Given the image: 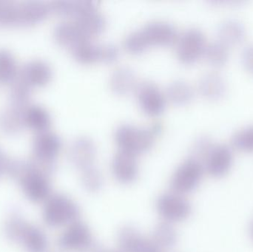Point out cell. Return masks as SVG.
<instances>
[{
  "label": "cell",
  "mask_w": 253,
  "mask_h": 252,
  "mask_svg": "<svg viewBox=\"0 0 253 252\" xmlns=\"http://www.w3.org/2000/svg\"><path fill=\"white\" fill-rule=\"evenodd\" d=\"M162 124L159 121L152 123L147 127L122 123L114 130V139L120 149L137 155L151 147L155 137L162 132Z\"/></svg>",
  "instance_id": "cell-1"
},
{
  "label": "cell",
  "mask_w": 253,
  "mask_h": 252,
  "mask_svg": "<svg viewBox=\"0 0 253 252\" xmlns=\"http://www.w3.org/2000/svg\"><path fill=\"white\" fill-rule=\"evenodd\" d=\"M203 164L199 160L190 157L178 166L169 180L170 190L186 195L193 192L203 178Z\"/></svg>",
  "instance_id": "cell-2"
},
{
  "label": "cell",
  "mask_w": 253,
  "mask_h": 252,
  "mask_svg": "<svg viewBox=\"0 0 253 252\" xmlns=\"http://www.w3.org/2000/svg\"><path fill=\"white\" fill-rule=\"evenodd\" d=\"M155 206L163 221L172 224L184 221L191 216L192 206L190 201L185 195L173 191L159 195Z\"/></svg>",
  "instance_id": "cell-3"
},
{
  "label": "cell",
  "mask_w": 253,
  "mask_h": 252,
  "mask_svg": "<svg viewBox=\"0 0 253 252\" xmlns=\"http://www.w3.org/2000/svg\"><path fill=\"white\" fill-rule=\"evenodd\" d=\"M205 34L196 28H189L176 40V54L181 62L190 63L203 54L206 47Z\"/></svg>",
  "instance_id": "cell-4"
},
{
  "label": "cell",
  "mask_w": 253,
  "mask_h": 252,
  "mask_svg": "<svg viewBox=\"0 0 253 252\" xmlns=\"http://www.w3.org/2000/svg\"><path fill=\"white\" fill-rule=\"evenodd\" d=\"M135 93L140 107L147 113L156 115L162 112L166 107V95L153 81H140L135 87Z\"/></svg>",
  "instance_id": "cell-5"
},
{
  "label": "cell",
  "mask_w": 253,
  "mask_h": 252,
  "mask_svg": "<svg viewBox=\"0 0 253 252\" xmlns=\"http://www.w3.org/2000/svg\"><path fill=\"white\" fill-rule=\"evenodd\" d=\"M111 171L114 179L123 185H130L138 179L139 173L137 155L120 149L111 160Z\"/></svg>",
  "instance_id": "cell-6"
},
{
  "label": "cell",
  "mask_w": 253,
  "mask_h": 252,
  "mask_svg": "<svg viewBox=\"0 0 253 252\" xmlns=\"http://www.w3.org/2000/svg\"><path fill=\"white\" fill-rule=\"evenodd\" d=\"M97 146L94 140L87 136H80L72 141L68 150V156L73 165L80 170L94 165Z\"/></svg>",
  "instance_id": "cell-7"
},
{
  "label": "cell",
  "mask_w": 253,
  "mask_h": 252,
  "mask_svg": "<svg viewBox=\"0 0 253 252\" xmlns=\"http://www.w3.org/2000/svg\"><path fill=\"white\" fill-rule=\"evenodd\" d=\"M149 46L151 44L168 45L176 41L178 36L176 28L165 20H153L140 28Z\"/></svg>",
  "instance_id": "cell-8"
},
{
  "label": "cell",
  "mask_w": 253,
  "mask_h": 252,
  "mask_svg": "<svg viewBox=\"0 0 253 252\" xmlns=\"http://www.w3.org/2000/svg\"><path fill=\"white\" fill-rule=\"evenodd\" d=\"M62 243L65 248L77 252L87 251L94 244L90 227L80 220L68 225Z\"/></svg>",
  "instance_id": "cell-9"
},
{
  "label": "cell",
  "mask_w": 253,
  "mask_h": 252,
  "mask_svg": "<svg viewBox=\"0 0 253 252\" xmlns=\"http://www.w3.org/2000/svg\"><path fill=\"white\" fill-rule=\"evenodd\" d=\"M233 160L232 152L226 145L212 146L204 159L205 171L212 177L224 176L230 170Z\"/></svg>",
  "instance_id": "cell-10"
},
{
  "label": "cell",
  "mask_w": 253,
  "mask_h": 252,
  "mask_svg": "<svg viewBox=\"0 0 253 252\" xmlns=\"http://www.w3.org/2000/svg\"><path fill=\"white\" fill-rule=\"evenodd\" d=\"M50 210V218L52 221L57 223L71 224L80 220L81 215L78 204L66 197L55 199Z\"/></svg>",
  "instance_id": "cell-11"
},
{
  "label": "cell",
  "mask_w": 253,
  "mask_h": 252,
  "mask_svg": "<svg viewBox=\"0 0 253 252\" xmlns=\"http://www.w3.org/2000/svg\"><path fill=\"white\" fill-rule=\"evenodd\" d=\"M138 83L135 71L126 65L116 68L110 75L111 88L118 94H126L135 90Z\"/></svg>",
  "instance_id": "cell-12"
},
{
  "label": "cell",
  "mask_w": 253,
  "mask_h": 252,
  "mask_svg": "<svg viewBox=\"0 0 253 252\" xmlns=\"http://www.w3.org/2000/svg\"><path fill=\"white\" fill-rule=\"evenodd\" d=\"M147 241L132 225L122 226L117 233V243L121 252H141Z\"/></svg>",
  "instance_id": "cell-13"
},
{
  "label": "cell",
  "mask_w": 253,
  "mask_h": 252,
  "mask_svg": "<svg viewBox=\"0 0 253 252\" xmlns=\"http://www.w3.org/2000/svg\"><path fill=\"white\" fill-rule=\"evenodd\" d=\"M86 36L91 38L105 30L107 25V18L97 8L92 9L76 19Z\"/></svg>",
  "instance_id": "cell-14"
},
{
  "label": "cell",
  "mask_w": 253,
  "mask_h": 252,
  "mask_svg": "<svg viewBox=\"0 0 253 252\" xmlns=\"http://www.w3.org/2000/svg\"><path fill=\"white\" fill-rule=\"evenodd\" d=\"M178 232L173 224L162 221L153 229L150 241L164 251L173 248L178 242Z\"/></svg>",
  "instance_id": "cell-15"
},
{
  "label": "cell",
  "mask_w": 253,
  "mask_h": 252,
  "mask_svg": "<svg viewBox=\"0 0 253 252\" xmlns=\"http://www.w3.org/2000/svg\"><path fill=\"white\" fill-rule=\"evenodd\" d=\"M56 39L65 45L74 47L80 41L87 39L82 28L76 21L64 22L59 24L55 31Z\"/></svg>",
  "instance_id": "cell-16"
},
{
  "label": "cell",
  "mask_w": 253,
  "mask_h": 252,
  "mask_svg": "<svg viewBox=\"0 0 253 252\" xmlns=\"http://www.w3.org/2000/svg\"><path fill=\"white\" fill-rule=\"evenodd\" d=\"M165 95L172 103L184 105L193 99L194 90L193 86L187 81L175 79L168 84Z\"/></svg>",
  "instance_id": "cell-17"
},
{
  "label": "cell",
  "mask_w": 253,
  "mask_h": 252,
  "mask_svg": "<svg viewBox=\"0 0 253 252\" xmlns=\"http://www.w3.org/2000/svg\"><path fill=\"white\" fill-rule=\"evenodd\" d=\"M71 49L74 57L80 62L90 63L100 60V43L94 42L90 38L80 41Z\"/></svg>",
  "instance_id": "cell-18"
},
{
  "label": "cell",
  "mask_w": 253,
  "mask_h": 252,
  "mask_svg": "<svg viewBox=\"0 0 253 252\" xmlns=\"http://www.w3.org/2000/svg\"><path fill=\"white\" fill-rule=\"evenodd\" d=\"M224 86L222 78L215 72H207L198 81V90L205 97L214 98L219 96Z\"/></svg>",
  "instance_id": "cell-19"
},
{
  "label": "cell",
  "mask_w": 253,
  "mask_h": 252,
  "mask_svg": "<svg viewBox=\"0 0 253 252\" xmlns=\"http://www.w3.org/2000/svg\"><path fill=\"white\" fill-rule=\"evenodd\" d=\"M80 180L82 186L90 193L99 192L104 186L102 172L95 164L82 170Z\"/></svg>",
  "instance_id": "cell-20"
},
{
  "label": "cell",
  "mask_w": 253,
  "mask_h": 252,
  "mask_svg": "<svg viewBox=\"0 0 253 252\" xmlns=\"http://www.w3.org/2000/svg\"><path fill=\"white\" fill-rule=\"evenodd\" d=\"M62 14L75 16L76 19L92 9L97 8V2L91 0L83 1H59L54 6Z\"/></svg>",
  "instance_id": "cell-21"
},
{
  "label": "cell",
  "mask_w": 253,
  "mask_h": 252,
  "mask_svg": "<svg viewBox=\"0 0 253 252\" xmlns=\"http://www.w3.org/2000/svg\"><path fill=\"white\" fill-rule=\"evenodd\" d=\"M124 44L128 51L134 53H141L149 47L140 29L129 33L125 38Z\"/></svg>",
  "instance_id": "cell-22"
},
{
  "label": "cell",
  "mask_w": 253,
  "mask_h": 252,
  "mask_svg": "<svg viewBox=\"0 0 253 252\" xmlns=\"http://www.w3.org/2000/svg\"><path fill=\"white\" fill-rule=\"evenodd\" d=\"M233 144L241 149H253V126L245 127L236 132L233 136Z\"/></svg>",
  "instance_id": "cell-23"
},
{
  "label": "cell",
  "mask_w": 253,
  "mask_h": 252,
  "mask_svg": "<svg viewBox=\"0 0 253 252\" xmlns=\"http://www.w3.org/2000/svg\"><path fill=\"white\" fill-rule=\"evenodd\" d=\"M212 146L211 139L209 137L206 136H199L196 138L192 146L191 157L199 160L202 163Z\"/></svg>",
  "instance_id": "cell-24"
},
{
  "label": "cell",
  "mask_w": 253,
  "mask_h": 252,
  "mask_svg": "<svg viewBox=\"0 0 253 252\" xmlns=\"http://www.w3.org/2000/svg\"><path fill=\"white\" fill-rule=\"evenodd\" d=\"M227 49L221 42L213 41L205 47L203 54L207 59L212 63H221L225 60L227 56Z\"/></svg>",
  "instance_id": "cell-25"
},
{
  "label": "cell",
  "mask_w": 253,
  "mask_h": 252,
  "mask_svg": "<svg viewBox=\"0 0 253 252\" xmlns=\"http://www.w3.org/2000/svg\"><path fill=\"white\" fill-rule=\"evenodd\" d=\"M120 48L114 43H100V61L112 62L120 56Z\"/></svg>",
  "instance_id": "cell-26"
},
{
  "label": "cell",
  "mask_w": 253,
  "mask_h": 252,
  "mask_svg": "<svg viewBox=\"0 0 253 252\" xmlns=\"http://www.w3.org/2000/svg\"><path fill=\"white\" fill-rule=\"evenodd\" d=\"M251 48L248 49L246 53V57L245 60L247 61V65L249 67L253 68V46L251 47Z\"/></svg>",
  "instance_id": "cell-27"
},
{
  "label": "cell",
  "mask_w": 253,
  "mask_h": 252,
  "mask_svg": "<svg viewBox=\"0 0 253 252\" xmlns=\"http://www.w3.org/2000/svg\"><path fill=\"white\" fill-rule=\"evenodd\" d=\"M251 236H252V238L253 239V222L252 223V226H251Z\"/></svg>",
  "instance_id": "cell-28"
},
{
  "label": "cell",
  "mask_w": 253,
  "mask_h": 252,
  "mask_svg": "<svg viewBox=\"0 0 253 252\" xmlns=\"http://www.w3.org/2000/svg\"></svg>",
  "instance_id": "cell-29"
}]
</instances>
